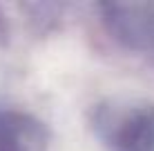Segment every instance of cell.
Here are the masks:
<instances>
[{
	"label": "cell",
	"mask_w": 154,
	"mask_h": 151,
	"mask_svg": "<svg viewBox=\"0 0 154 151\" xmlns=\"http://www.w3.org/2000/svg\"><path fill=\"white\" fill-rule=\"evenodd\" d=\"M0 151H51V133L31 113L0 109Z\"/></svg>",
	"instance_id": "3"
},
{
	"label": "cell",
	"mask_w": 154,
	"mask_h": 151,
	"mask_svg": "<svg viewBox=\"0 0 154 151\" xmlns=\"http://www.w3.org/2000/svg\"><path fill=\"white\" fill-rule=\"evenodd\" d=\"M92 127L109 151H154V105L103 100L92 111Z\"/></svg>",
	"instance_id": "1"
},
{
	"label": "cell",
	"mask_w": 154,
	"mask_h": 151,
	"mask_svg": "<svg viewBox=\"0 0 154 151\" xmlns=\"http://www.w3.org/2000/svg\"><path fill=\"white\" fill-rule=\"evenodd\" d=\"M103 20L123 45L154 51V4H103Z\"/></svg>",
	"instance_id": "2"
}]
</instances>
